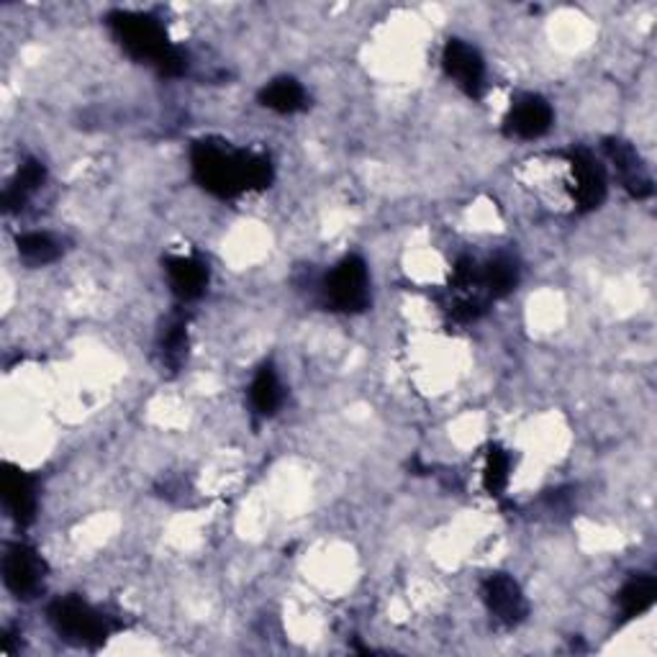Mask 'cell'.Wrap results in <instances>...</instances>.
Segmentation results:
<instances>
[{"label": "cell", "instance_id": "obj_4", "mask_svg": "<svg viewBox=\"0 0 657 657\" xmlns=\"http://www.w3.org/2000/svg\"><path fill=\"white\" fill-rule=\"evenodd\" d=\"M323 296L331 309L357 313L370 303V278L360 257H345L323 280Z\"/></svg>", "mask_w": 657, "mask_h": 657}, {"label": "cell", "instance_id": "obj_5", "mask_svg": "<svg viewBox=\"0 0 657 657\" xmlns=\"http://www.w3.org/2000/svg\"><path fill=\"white\" fill-rule=\"evenodd\" d=\"M445 72L455 80V86L470 98H480L486 90V64L478 49L465 44L462 39H450L442 52Z\"/></svg>", "mask_w": 657, "mask_h": 657}, {"label": "cell", "instance_id": "obj_8", "mask_svg": "<svg viewBox=\"0 0 657 657\" xmlns=\"http://www.w3.org/2000/svg\"><path fill=\"white\" fill-rule=\"evenodd\" d=\"M570 170L573 180H576V203L580 211H590V208H598L606 198V175L604 168L594 160V155L586 152V149H576L570 152Z\"/></svg>", "mask_w": 657, "mask_h": 657}, {"label": "cell", "instance_id": "obj_6", "mask_svg": "<svg viewBox=\"0 0 657 657\" xmlns=\"http://www.w3.org/2000/svg\"><path fill=\"white\" fill-rule=\"evenodd\" d=\"M44 560L27 545H11L3 557V580L19 598H31L44 584Z\"/></svg>", "mask_w": 657, "mask_h": 657}, {"label": "cell", "instance_id": "obj_15", "mask_svg": "<svg viewBox=\"0 0 657 657\" xmlns=\"http://www.w3.org/2000/svg\"><path fill=\"white\" fill-rule=\"evenodd\" d=\"M249 398H252L255 411L260 416H272L280 409L282 401V388L278 380V372L272 370V365H265L257 372L252 380V390H249Z\"/></svg>", "mask_w": 657, "mask_h": 657}, {"label": "cell", "instance_id": "obj_12", "mask_svg": "<svg viewBox=\"0 0 657 657\" xmlns=\"http://www.w3.org/2000/svg\"><path fill=\"white\" fill-rule=\"evenodd\" d=\"M606 155H609V160L614 162V168H617L619 178L624 182V188H627L631 196H635V198H647V196L653 193L650 175L645 172V168H643V162H639L637 152L627 145V141L609 139V141H606Z\"/></svg>", "mask_w": 657, "mask_h": 657}, {"label": "cell", "instance_id": "obj_3", "mask_svg": "<svg viewBox=\"0 0 657 657\" xmlns=\"http://www.w3.org/2000/svg\"><path fill=\"white\" fill-rule=\"evenodd\" d=\"M49 621L60 631L64 639H70L74 645H101L111 637L116 624L111 617H106L93 606L82 601L78 596L60 598L49 606Z\"/></svg>", "mask_w": 657, "mask_h": 657}, {"label": "cell", "instance_id": "obj_13", "mask_svg": "<svg viewBox=\"0 0 657 657\" xmlns=\"http://www.w3.org/2000/svg\"><path fill=\"white\" fill-rule=\"evenodd\" d=\"M260 101L265 108L278 113H296L306 108V90L301 88V82H296L293 78H280L272 80L268 88L262 90Z\"/></svg>", "mask_w": 657, "mask_h": 657}, {"label": "cell", "instance_id": "obj_9", "mask_svg": "<svg viewBox=\"0 0 657 657\" xmlns=\"http://www.w3.org/2000/svg\"><path fill=\"white\" fill-rule=\"evenodd\" d=\"M553 127V108L545 98L527 96L511 108L509 119H506V129L509 135L519 139H537L550 131Z\"/></svg>", "mask_w": 657, "mask_h": 657}, {"label": "cell", "instance_id": "obj_17", "mask_svg": "<svg viewBox=\"0 0 657 657\" xmlns=\"http://www.w3.org/2000/svg\"><path fill=\"white\" fill-rule=\"evenodd\" d=\"M519 282V268L509 257H494L484 270H480V286L488 290V296L501 298L511 293Z\"/></svg>", "mask_w": 657, "mask_h": 657}, {"label": "cell", "instance_id": "obj_14", "mask_svg": "<svg viewBox=\"0 0 657 657\" xmlns=\"http://www.w3.org/2000/svg\"><path fill=\"white\" fill-rule=\"evenodd\" d=\"M657 594V584L650 576H635L629 578L624 588L619 590V609L624 619H635L639 614L650 609Z\"/></svg>", "mask_w": 657, "mask_h": 657}, {"label": "cell", "instance_id": "obj_16", "mask_svg": "<svg viewBox=\"0 0 657 657\" xmlns=\"http://www.w3.org/2000/svg\"><path fill=\"white\" fill-rule=\"evenodd\" d=\"M44 182V165L37 162V160H29L21 165L19 175H16V180L8 186L6 196H3V206L6 211H19L27 203V198L34 193V190Z\"/></svg>", "mask_w": 657, "mask_h": 657}, {"label": "cell", "instance_id": "obj_18", "mask_svg": "<svg viewBox=\"0 0 657 657\" xmlns=\"http://www.w3.org/2000/svg\"><path fill=\"white\" fill-rule=\"evenodd\" d=\"M19 255L31 265H47L60 257V245L49 235L31 231V235L19 237Z\"/></svg>", "mask_w": 657, "mask_h": 657}, {"label": "cell", "instance_id": "obj_7", "mask_svg": "<svg viewBox=\"0 0 657 657\" xmlns=\"http://www.w3.org/2000/svg\"><path fill=\"white\" fill-rule=\"evenodd\" d=\"M484 601L488 611L509 627L527 617V598H524L517 580L504 573H494L484 580Z\"/></svg>", "mask_w": 657, "mask_h": 657}, {"label": "cell", "instance_id": "obj_11", "mask_svg": "<svg viewBox=\"0 0 657 657\" xmlns=\"http://www.w3.org/2000/svg\"><path fill=\"white\" fill-rule=\"evenodd\" d=\"M165 268H168L172 293L178 296L180 301H196V298H201L206 293L208 268L198 260V257H188V255L168 257V260H165Z\"/></svg>", "mask_w": 657, "mask_h": 657}, {"label": "cell", "instance_id": "obj_1", "mask_svg": "<svg viewBox=\"0 0 657 657\" xmlns=\"http://www.w3.org/2000/svg\"><path fill=\"white\" fill-rule=\"evenodd\" d=\"M193 178L211 196L235 198L245 190L268 188L272 180V165L268 157L239 152L223 141H198L190 152Z\"/></svg>", "mask_w": 657, "mask_h": 657}, {"label": "cell", "instance_id": "obj_10", "mask_svg": "<svg viewBox=\"0 0 657 657\" xmlns=\"http://www.w3.org/2000/svg\"><path fill=\"white\" fill-rule=\"evenodd\" d=\"M3 501L11 511V517L27 527V524L34 521L37 514V486L34 478L27 476L21 468H11L6 465L3 472Z\"/></svg>", "mask_w": 657, "mask_h": 657}, {"label": "cell", "instance_id": "obj_20", "mask_svg": "<svg viewBox=\"0 0 657 657\" xmlns=\"http://www.w3.org/2000/svg\"><path fill=\"white\" fill-rule=\"evenodd\" d=\"M509 472H511V457L504 452L501 447H490L488 460H486V472L484 484L490 496H501L506 486H509Z\"/></svg>", "mask_w": 657, "mask_h": 657}, {"label": "cell", "instance_id": "obj_2", "mask_svg": "<svg viewBox=\"0 0 657 657\" xmlns=\"http://www.w3.org/2000/svg\"><path fill=\"white\" fill-rule=\"evenodd\" d=\"M108 27L119 44L127 49L129 57L139 62L155 64L157 70L168 78H178L186 72L188 62L186 54L172 44L168 31L155 16L135 13V11H116L108 16Z\"/></svg>", "mask_w": 657, "mask_h": 657}, {"label": "cell", "instance_id": "obj_19", "mask_svg": "<svg viewBox=\"0 0 657 657\" xmlns=\"http://www.w3.org/2000/svg\"><path fill=\"white\" fill-rule=\"evenodd\" d=\"M188 355V327L186 319H175L162 337V360L170 370H178Z\"/></svg>", "mask_w": 657, "mask_h": 657}]
</instances>
